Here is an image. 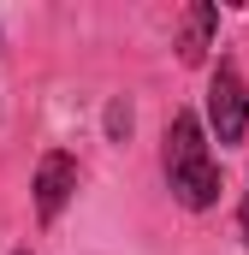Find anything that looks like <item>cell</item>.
<instances>
[{
    "label": "cell",
    "instance_id": "obj_1",
    "mask_svg": "<svg viewBox=\"0 0 249 255\" xmlns=\"http://www.w3.org/2000/svg\"><path fill=\"white\" fill-rule=\"evenodd\" d=\"M160 166H166V190H172V202H184L190 214H202V208L220 202V160H214L208 130H202L196 113H172L166 148H160Z\"/></svg>",
    "mask_w": 249,
    "mask_h": 255
},
{
    "label": "cell",
    "instance_id": "obj_2",
    "mask_svg": "<svg viewBox=\"0 0 249 255\" xmlns=\"http://www.w3.org/2000/svg\"><path fill=\"white\" fill-rule=\"evenodd\" d=\"M208 125L220 136V148L244 142V130H249V83L232 60H220L214 77H208Z\"/></svg>",
    "mask_w": 249,
    "mask_h": 255
},
{
    "label": "cell",
    "instance_id": "obj_3",
    "mask_svg": "<svg viewBox=\"0 0 249 255\" xmlns=\"http://www.w3.org/2000/svg\"><path fill=\"white\" fill-rule=\"evenodd\" d=\"M36 214L42 220H60V208L71 202V190H77V160L65 154V148H54V154H42L36 160Z\"/></svg>",
    "mask_w": 249,
    "mask_h": 255
},
{
    "label": "cell",
    "instance_id": "obj_4",
    "mask_svg": "<svg viewBox=\"0 0 249 255\" xmlns=\"http://www.w3.org/2000/svg\"><path fill=\"white\" fill-rule=\"evenodd\" d=\"M214 30H220V6H208V0H196L184 12V36H178V60L196 65L208 54V42H214Z\"/></svg>",
    "mask_w": 249,
    "mask_h": 255
},
{
    "label": "cell",
    "instance_id": "obj_5",
    "mask_svg": "<svg viewBox=\"0 0 249 255\" xmlns=\"http://www.w3.org/2000/svg\"><path fill=\"white\" fill-rule=\"evenodd\" d=\"M101 125H107V142H124V136H130V101H124V95L107 101V119H101Z\"/></svg>",
    "mask_w": 249,
    "mask_h": 255
},
{
    "label": "cell",
    "instance_id": "obj_6",
    "mask_svg": "<svg viewBox=\"0 0 249 255\" xmlns=\"http://www.w3.org/2000/svg\"><path fill=\"white\" fill-rule=\"evenodd\" d=\"M238 232H244V244H249V196H244V208H238Z\"/></svg>",
    "mask_w": 249,
    "mask_h": 255
},
{
    "label": "cell",
    "instance_id": "obj_7",
    "mask_svg": "<svg viewBox=\"0 0 249 255\" xmlns=\"http://www.w3.org/2000/svg\"><path fill=\"white\" fill-rule=\"evenodd\" d=\"M12 255H30V250H12Z\"/></svg>",
    "mask_w": 249,
    "mask_h": 255
}]
</instances>
